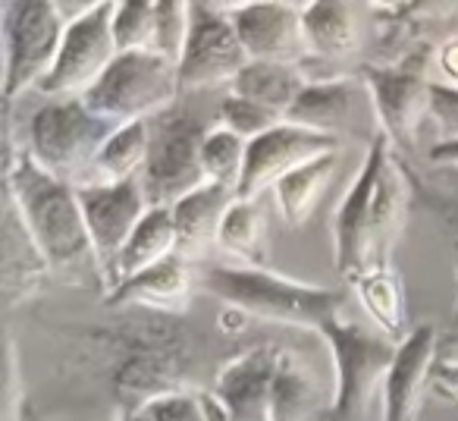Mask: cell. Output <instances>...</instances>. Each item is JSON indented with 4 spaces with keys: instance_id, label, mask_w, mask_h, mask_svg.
Instances as JSON below:
<instances>
[{
    "instance_id": "33",
    "label": "cell",
    "mask_w": 458,
    "mask_h": 421,
    "mask_svg": "<svg viewBox=\"0 0 458 421\" xmlns=\"http://www.w3.org/2000/svg\"><path fill=\"white\" fill-rule=\"evenodd\" d=\"M154 16H157V22H154V54L179 66L185 39H189V4L160 0V4H154Z\"/></svg>"
},
{
    "instance_id": "24",
    "label": "cell",
    "mask_w": 458,
    "mask_h": 421,
    "mask_svg": "<svg viewBox=\"0 0 458 421\" xmlns=\"http://www.w3.org/2000/svg\"><path fill=\"white\" fill-rule=\"evenodd\" d=\"M216 245L226 249L229 255L249 262V268H267L270 258V227H267V208L261 198L251 202H233L226 218L220 224Z\"/></svg>"
},
{
    "instance_id": "35",
    "label": "cell",
    "mask_w": 458,
    "mask_h": 421,
    "mask_svg": "<svg viewBox=\"0 0 458 421\" xmlns=\"http://www.w3.org/2000/svg\"><path fill=\"white\" fill-rule=\"evenodd\" d=\"M430 383L437 387V393L458 400V356H455V358H443V362H437V368H433V381H430Z\"/></svg>"
},
{
    "instance_id": "20",
    "label": "cell",
    "mask_w": 458,
    "mask_h": 421,
    "mask_svg": "<svg viewBox=\"0 0 458 421\" xmlns=\"http://www.w3.org/2000/svg\"><path fill=\"white\" fill-rule=\"evenodd\" d=\"M233 202H236V192L214 183L179 198L170 208L173 227H176V255H182L185 262H198L208 255L220 236V224Z\"/></svg>"
},
{
    "instance_id": "29",
    "label": "cell",
    "mask_w": 458,
    "mask_h": 421,
    "mask_svg": "<svg viewBox=\"0 0 458 421\" xmlns=\"http://www.w3.org/2000/svg\"><path fill=\"white\" fill-rule=\"evenodd\" d=\"M245 154H249V142H245L242 135L216 126L214 133L208 135V142H204V154H201L208 183L226 185V189L236 192L245 173Z\"/></svg>"
},
{
    "instance_id": "18",
    "label": "cell",
    "mask_w": 458,
    "mask_h": 421,
    "mask_svg": "<svg viewBox=\"0 0 458 421\" xmlns=\"http://www.w3.org/2000/svg\"><path fill=\"white\" fill-rule=\"evenodd\" d=\"M364 107L374 110V101H370V91L364 85V79H352V76L308 79V85L295 98L293 110H289L283 123L343 139V133L355 126L358 114Z\"/></svg>"
},
{
    "instance_id": "36",
    "label": "cell",
    "mask_w": 458,
    "mask_h": 421,
    "mask_svg": "<svg viewBox=\"0 0 458 421\" xmlns=\"http://www.w3.org/2000/svg\"><path fill=\"white\" fill-rule=\"evenodd\" d=\"M439 66H443V73L445 76L455 82V89H458V39H452V41H445L443 47H439Z\"/></svg>"
},
{
    "instance_id": "23",
    "label": "cell",
    "mask_w": 458,
    "mask_h": 421,
    "mask_svg": "<svg viewBox=\"0 0 458 421\" xmlns=\"http://www.w3.org/2000/svg\"><path fill=\"white\" fill-rule=\"evenodd\" d=\"M305 85H308V76L299 64L249 60V66L239 73L236 82L229 85V91L239 98H249V101L274 110L280 120H286V114L293 110L295 98L301 95Z\"/></svg>"
},
{
    "instance_id": "8",
    "label": "cell",
    "mask_w": 458,
    "mask_h": 421,
    "mask_svg": "<svg viewBox=\"0 0 458 421\" xmlns=\"http://www.w3.org/2000/svg\"><path fill=\"white\" fill-rule=\"evenodd\" d=\"M433 45L424 41L414 51H408L395 64H368L361 66V79L374 101L377 133L393 142L395 151H414L418 129L430 110V70Z\"/></svg>"
},
{
    "instance_id": "4",
    "label": "cell",
    "mask_w": 458,
    "mask_h": 421,
    "mask_svg": "<svg viewBox=\"0 0 458 421\" xmlns=\"http://www.w3.org/2000/svg\"><path fill=\"white\" fill-rule=\"evenodd\" d=\"M201 283L210 296L245 318L276 321V324L324 331L333 318L343 314L345 293L333 287L289 280L267 268H229V264H204Z\"/></svg>"
},
{
    "instance_id": "21",
    "label": "cell",
    "mask_w": 458,
    "mask_h": 421,
    "mask_svg": "<svg viewBox=\"0 0 458 421\" xmlns=\"http://www.w3.org/2000/svg\"><path fill=\"white\" fill-rule=\"evenodd\" d=\"M361 20H364L361 4H339V0H330V4H308V7L301 10L308 60L339 64V60H349L352 54H358L361 35H364Z\"/></svg>"
},
{
    "instance_id": "27",
    "label": "cell",
    "mask_w": 458,
    "mask_h": 421,
    "mask_svg": "<svg viewBox=\"0 0 458 421\" xmlns=\"http://www.w3.org/2000/svg\"><path fill=\"white\" fill-rule=\"evenodd\" d=\"M352 287L383 337H402L405 331V283L395 274V268H370Z\"/></svg>"
},
{
    "instance_id": "14",
    "label": "cell",
    "mask_w": 458,
    "mask_h": 421,
    "mask_svg": "<svg viewBox=\"0 0 458 421\" xmlns=\"http://www.w3.org/2000/svg\"><path fill=\"white\" fill-rule=\"evenodd\" d=\"M280 349L283 346H255L216 371L210 396L229 421H270Z\"/></svg>"
},
{
    "instance_id": "13",
    "label": "cell",
    "mask_w": 458,
    "mask_h": 421,
    "mask_svg": "<svg viewBox=\"0 0 458 421\" xmlns=\"http://www.w3.org/2000/svg\"><path fill=\"white\" fill-rule=\"evenodd\" d=\"M79 204H82L85 227L95 243L98 262L104 271V287H110V271H114L120 252L132 239L135 227L145 220L148 198L141 189V179H126L114 185H79Z\"/></svg>"
},
{
    "instance_id": "15",
    "label": "cell",
    "mask_w": 458,
    "mask_h": 421,
    "mask_svg": "<svg viewBox=\"0 0 458 421\" xmlns=\"http://www.w3.org/2000/svg\"><path fill=\"white\" fill-rule=\"evenodd\" d=\"M301 10L295 4H242L229 7V20L236 26L249 60L270 64H305L308 41Z\"/></svg>"
},
{
    "instance_id": "11",
    "label": "cell",
    "mask_w": 458,
    "mask_h": 421,
    "mask_svg": "<svg viewBox=\"0 0 458 421\" xmlns=\"http://www.w3.org/2000/svg\"><path fill=\"white\" fill-rule=\"evenodd\" d=\"M114 10L116 4L104 0L79 20L66 22L57 64L35 89L41 98H82L89 89H95L98 79L120 57L114 41Z\"/></svg>"
},
{
    "instance_id": "3",
    "label": "cell",
    "mask_w": 458,
    "mask_h": 421,
    "mask_svg": "<svg viewBox=\"0 0 458 421\" xmlns=\"http://www.w3.org/2000/svg\"><path fill=\"white\" fill-rule=\"evenodd\" d=\"M226 91H182L166 110L148 120V160L141 170L148 208H173L179 198L208 185L204 142L220 126Z\"/></svg>"
},
{
    "instance_id": "2",
    "label": "cell",
    "mask_w": 458,
    "mask_h": 421,
    "mask_svg": "<svg viewBox=\"0 0 458 421\" xmlns=\"http://www.w3.org/2000/svg\"><path fill=\"white\" fill-rule=\"evenodd\" d=\"M4 189H10V195L16 198L22 220H26L38 249L45 252L54 274L82 283V287L89 280L104 287V271L98 262L91 233L85 227L76 185L47 173L29 151H20L7 158Z\"/></svg>"
},
{
    "instance_id": "34",
    "label": "cell",
    "mask_w": 458,
    "mask_h": 421,
    "mask_svg": "<svg viewBox=\"0 0 458 421\" xmlns=\"http://www.w3.org/2000/svg\"><path fill=\"white\" fill-rule=\"evenodd\" d=\"M433 123L443 133V142H458V89L455 85H430V110Z\"/></svg>"
},
{
    "instance_id": "6",
    "label": "cell",
    "mask_w": 458,
    "mask_h": 421,
    "mask_svg": "<svg viewBox=\"0 0 458 421\" xmlns=\"http://www.w3.org/2000/svg\"><path fill=\"white\" fill-rule=\"evenodd\" d=\"M320 337L330 343L336 362V400L327 421H370L377 396L386 393V377L399 343L345 321L343 314L333 318Z\"/></svg>"
},
{
    "instance_id": "25",
    "label": "cell",
    "mask_w": 458,
    "mask_h": 421,
    "mask_svg": "<svg viewBox=\"0 0 458 421\" xmlns=\"http://www.w3.org/2000/svg\"><path fill=\"white\" fill-rule=\"evenodd\" d=\"M339 167V151L324 154V158H314L308 164H301L299 170H293L289 176H283L274 185V198L280 204V214L289 227H305L311 210L318 208L320 195L330 185L333 173Z\"/></svg>"
},
{
    "instance_id": "38",
    "label": "cell",
    "mask_w": 458,
    "mask_h": 421,
    "mask_svg": "<svg viewBox=\"0 0 458 421\" xmlns=\"http://www.w3.org/2000/svg\"><path fill=\"white\" fill-rule=\"evenodd\" d=\"M16 421H41V418H38V412L29 406V402H22L20 412H16Z\"/></svg>"
},
{
    "instance_id": "30",
    "label": "cell",
    "mask_w": 458,
    "mask_h": 421,
    "mask_svg": "<svg viewBox=\"0 0 458 421\" xmlns=\"http://www.w3.org/2000/svg\"><path fill=\"white\" fill-rule=\"evenodd\" d=\"M120 421H210V400L195 390H173L145 400Z\"/></svg>"
},
{
    "instance_id": "5",
    "label": "cell",
    "mask_w": 458,
    "mask_h": 421,
    "mask_svg": "<svg viewBox=\"0 0 458 421\" xmlns=\"http://www.w3.org/2000/svg\"><path fill=\"white\" fill-rule=\"evenodd\" d=\"M116 129V123L98 116L82 98H45V104L26 116L22 151L64 183L82 185Z\"/></svg>"
},
{
    "instance_id": "17",
    "label": "cell",
    "mask_w": 458,
    "mask_h": 421,
    "mask_svg": "<svg viewBox=\"0 0 458 421\" xmlns=\"http://www.w3.org/2000/svg\"><path fill=\"white\" fill-rule=\"evenodd\" d=\"M439 337L433 324H418L399 343L383 393V421H418L427 381L437 368Z\"/></svg>"
},
{
    "instance_id": "10",
    "label": "cell",
    "mask_w": 458,
    "mask_h": 421,
    "mask_svg": "<svg viewBox=\"0 0 458 421\" xmlns=\"http://www.w3.org/2000/svg\"><path fill=\"white\" fill-rule=\"evenodd\" d=\"M249 66L229 10L216 4H189V39L179 60L182 91H229L239 73Z\"/></svg>"
},
{
    "instance_id": "28",
    "label": "cell",
    "mask_w": 458,
    "mask_h": 421,
    "mask_svg": "<svg viewBox=\"0 0 458 421\" xmlns=\"http://www.w3.org/2000/svg\"><path fill=\"white\" fill-rule=\"evenodd\" d=\"M414 189L433 208L439 220H443V230L452 243V252H455V271H458V164L455 167H437L430 179L414 176ZM443 349L458 352V302H455V318L449 324V339H445Z\"/></svg>"
},
{
    "instance_id": "16",
    "label": "cell",
    "mask_w": 458,
    "mask_h": 421,
    "mask_svg": "<svg viewBox=\"0 0 458 421\" xmlns=\"http://www.w3.org/2000/svg\"><path fill=\"white\" fill-rule=\"evenodd\" d=\"M45 252L38 249L35 236L29 233L22 210L10 189H4V218H0V293L4 308L13 312L20 302L35 296L51 277Z\"/></svg>"
},
{
    "instance_id": "22",
    "label": "cell",
    "mask_w": 458,
    "mask_h": 421,
    "mask_svg": "<svg viewBox=\"0 0 458 421\" xmlns=\"http://www.w3.org/2000/svg\"><path fill=\"white\" fill-rule=\"evenodd\" d=\"M170 255H176V227H173V214H170V208H151L145 214V220L135 227L126 249L116 258L114 271H110L107 293H114L129 277L166 262Z\"/></svg>"
},
{
    "instance_id": "26",
    "label": "cell",
    "mask_w": 458,
    "mask_h": 421,
    "mask_svg": "<svg viewBox=\"0 0 458 421\" xmlns=\"http://www.w3.org/2000/svg\"><path fill=\"white\" fill-rule=\"evenodd\" d=\"M148 160V120L126 123L107 139L98 160L91 164L82 185H114L126 179H141ZM79 189V185H76Z\"/></svg>"
},
{
    "instance_id": "12",
    "label": "cell",
    "mask_w": 458,
    "mask_h": 421,
    "mask_svg": "<svg viewBox=\"0 0 458 421\" xmlns=\"http://www.w3.org/2000/svg\"><path fill=\"white\" fill-rule=\"evenodd\" d=\"M343 139L336 135L314 133L305 126H293V123H280L270 133L258 135L249 142V154H245V173L242 183L236 189L239 202H251L261 198L264 192H274V185L301 164L324 154H336Z\"/></svg>"
},
{
    "instance_id": "32",
    "label": "cell",
    "mask_w": 458,
    "mask_h": 421,
    "mask_svg": "<svg viewBox=\"0 0 458 421\" xmlns=\"http://www.w3.org/2000/svg\"><path fill=\"white\" fill-rule=\"evenodd\" d=\"M280 116L274 110L261 107V104L249 101V98H239L233 91L223 95V104H220V126L229 129V133L242 135L245 142L258 139V135L270 133L274 126H280Z\"/></svg>"
},
{
    "instance_id": "9",
    "label": "cell",
    "mask_w": 458,
    "mask_h": 421,
    "mask_svg": "<svg viewBox=\"0 0 458 421\" xmlns=\"http://www.w3.org/2000/svg\"><path fill=\"white\" fill-rule=\"evenodd\" d=\"M4 101L13 104L26 98L47 79L57 64L64 45L66 20L57 4L26 0V4H4Z\"/></svg>"
},
{
    "instance_id": "1",
    "label": "cell",
    "mask_w": 458,
    "mask_h": 421,
    "mask_svg": "<svg viewBox=\"0 0 458 421\" xmlns=\"http://www.w3.org/2000/svg\"><path fill=\"white\" fill-rule=\"evenodd\" d=\"M414 202V173L399 160L393 142L377 133L333 220V255L343 280L355 283L370 268H393L389 258Z\"/></svg>"
},
{
    "instance_id": "37",
    "label": "cell",
    "mask_w": 458,
    "mask_h": 421,
    "mask_svg": "<svg viewBox=\"0 0 458 421\" xmlns=\"http://www.w3.org/2000/svg\"><path fill=\"white\" fill-rule=\"evenodd\" d=\"M430 164L455 167L458 164V142H437V145L430 148Z\"/></svg>"
},
{
    "instance_id": "19",
    "label": "cell",
    "mask_w": 458,
    "mask_h": 421,
    "mask_svg": "<svg viewBox=\"0 0 458 421\" xmlns=\"http://www.w3.org/2000/svg\"><path fill=\"white\" fill-rule=\"evenodd\" d=\"M191 293V262L170 255L166 262L129 277L126 283L107 293L110 308H145L157 314H179L189 305Z\"/></svg>"
},
{
    "instance_id": "7",
    "label": "cell",
    "mask_w": 458,
    "mask_h": 421,
    "mask_svg": "<svg viewBox=\"0 0 458 421\" xmlns=\"http://www.w3.org/2000/svg\"><path fill=\"white\" fill-rule=\"evenodd\" d=\"M182 95L179 66L154 51L120 54L110 70L98 79L95 89L82 95V101L98 116L126 126V123L151 120L154 114L170 107Z\"/></svg>"
},
{
    "instance_id": "31",
    "label": "cell",
    "mask_w": 458,
    "mask_h": 421,
    "mask_svg": "<svg viewBox=\"0 0 458 421\" xmlns=\"http://www.w3.org/2000/svg\"><path fill=\"white\" fill-rule=\"evenodd\" d=\"M154 4L145 0H126L114 10V41L120 54L154 51Z\"/></svg>"
}]
</instances>
